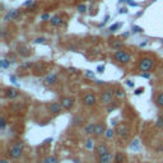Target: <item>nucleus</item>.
I'll return each instance as SVG.
<instances>
[{
	"label": "nucleus",
	"mask_w": 163,
	"mask_h": 163,
	"mask_svg": "<svg viewBox=\"0 0 163 163\" xmlns=\"http://www.w3.org/2000/svg\"><path fill=\"white\" fill-rule=\"evenodd\" d=\"M23 149H24V144L22 143V141H18L17 144H14L10 149H9V157L12 159H18L20 155H22L23 153Z\"/></svg>",
	"instance_id": "nucleus-1"
},
{
	"label": "nucleus",
	"mask_w": 163,
	"mask_h": 163,
	"mask_svg": "<svg viewBox=\"0 0 163 163\" xmlns=\"http://www.w3.org/2000/svg\"><path fill=\"white\" fill-rule=\"evenodd\" d=\"M153 65H154V60H153V59H151V58H144V59H141V60L139 61L138 68H139L140 72L145 73V72H149V70L153 68Z\"/></svg>",
	"instance_id": "nucleus-2"
},
{
	"label": "nucleus",
	"mask_w": 163,
	"mask_h": 163,
	"mask_svg": "<svg viewBox=\"0 0 163 163\" xmlns=\"http://www.w3.org/2000/svg\"><path fill=\"white\" fill-rule=\"evenodd\" d=\"M113 58H115L116 61L121 62V64H127L131 60L130 54H127L126 51H122V50H117L115 54H113Z\"/></svg>",
	"instance_id": "nucleus-3"
},
{
	"label": "nucleus",
	"mask_w": 163,
	"mask_h": 163,
	"mask_svg": "<svg viewBox=\"0 0 163 163\" xmlns=\"http://www.w3.org/2000/svg\"><path fill=\"white\" fill-rule=\"evenodd\" d=\"M113 96H115L113 90H105L101 94V102L105 105H111L113 101Z\"/></svg>",
	"instance_id": "nucleus-4"
},
{
	"label": "nucleus",
	"mask_w": 163,
	"mask_h": 163,
	"mask_svg": "<svg viewBox=\"0 0 163 163\" xmlns=\"http://www.w3.org/2000/svg\"><path fill=\"white\" fill-rule=\"evenodd\" d=\"M82 102H83V105H86V106H93L97 102V97L93 93H87L86 96L83 97Z\"/></svg>",
	"instance_id": "nucleus-5"
},
{
	"label": "nucleus",
	"mask_w": 163,
	"mask_h": 163,
	"mask_svg": "<svg viewBox=\"0 0 163 163\" xmlns=\"http://www.w3.org/2000/svg\"><path fill=\"white\" fill-rule=\"evenodd\" d=\"M60 103H61L64 110H70L73 107V105H74V98H72V97H64V98H61Z\"/></svg>",
	"instance_id": "nucleus-6"
},
{
	"label": "nucleus",
	"mask_w": 163,
	"mask_h": 163,
	"mask_svg": "<svg viewBox=\"0 0 163 163\" xmlns=\"http://www.w3.org/2000/svg\"><path fill=\"white\" fill-rule=\"evenodd\" d=\"M98 163H115V155L111 152L107 154H103L101 157H98Z\"/></svg>",
	"instance_id": "nucleus-7"
},
{
	"label": "nucleus",
	"mask_w": 163,
	"mask_h": 163,
	"mask_svg": "<svg viewBox=\"0 0 163 163\" xmlns=\"http://www.w3.org/2000/svg\"><path fill=\"white\" fill-rule=\"evenodd\" d=\"M96 153L98 154V157H101V155H103V154L110 153V148H108L107 144L101 143V144H98V145L96 147Z\"/></svg>",
	"instance_id": "nucleus-8"
},
{
	"label": "nucleus",
	"mask_w": 163,
	"mask_h": 163,
	"mask_svg": "<svg viewBox=\"0 0 163 163\" xmlns=\"http://www.w3.org/2000/svg\"><path fill=\"white\" fill-rule=\"evenodd\" d=\"M48 111H50L51 113H54V115H59V113H61V111H62V106L59 102H52L50 106H48Z\"/></svg>",
	"instance_id": "nucleus-9"
},
{
	"label": "nucleus",
	"mask_w": 163,
	"mask_h": 163,
	"mask_svg": "<svg viewBox=\"0 0 163 163\" xmlns=\"http://www.w3.org/2000/svg\"><path fill=\"white\" fill-rule=\"evenodd\" d=\"M105 133H106V126H105V124H96L93 135H94V136H101V135H105Z\"/></svg>",
	"instance_id": "nucleus-10"
},
{
	"label": "nucleus",
	"mask_w": 163,
	"mask_h": 163,
	"mask_svg": "<svg viewBox=\"0 0 163 163\" xmlns=\"http://www.w3.org/2000/svg\"><path fill=\"white\" fill-rule=\"evenodd\" d=\"M19 16V12L17 9H12L6 13V16L4 17V20H13V19H17Z\"/></svg>",
	"instance_id": "nucleus-11"
},
{
	"label": "nucleus",
	"mask_w": 163,
	"mask_h": 163,
	"mask_svg": "<svg viewBox=\"0 0 163 163\" xmlns=\"http://www.w3.org/2000/svg\"><path fill=\"white\" fill-rule=\"evenodd\" d=\"M45 82L48 86H52V84H56L58 83V76H56L55 73H51V74H47L46 78H45Z\"/></svg>",
	"instance_id": "nucleus-12"
},
{
	"label": "nucleus",
	"mask_w": 163,
	"mask_h": 163,
	"mask_svg": "<svg viewBox=\"0 0 163 163\" xmlns=\"http://www.w3.org/2000/svg\"><path fill=\"white\" fill-rule=\"evenodd\" d=\"M19 96V92L14 88H9L6 89V97L9 98V100H14V98H17Z\"/></svg>",
	"instance_id": "nucleus-13"
},
{
	"label": "nucleus",
	"mask_w": 163,
	"mask_h": 163,
	"mask_svg": "<svg viewBox=\"0 0 163 163\" xmlns=\"http://www.w3.org/2000/svg\"><path fill=\"white\" fill-rule=\"evenodd\" d=\"M125 161H126V157L121 152H117L115 154V163H125Z\"/></svg>",
	"instance_id": "nucleus-14"
},
{
	"label": "nucleus",
	"mask_w": 163,
	"mask_h": 163,
	"mask_svg": "<svg viewBox=\"0 0 163 163\" xmlns=\"http://www.w3.org/2000/svg\"><path fill=\"white\" fill-rule=\"evenodd\" d=\"M50 22H51V26L58 27V26H60V24H61L62 20H61V17H60V16H54V17H51Z\"/></svg>",
	"instance_id": "nucleus-15"
},
{
	"label": "nucleus",
	"mask_w": 163,
	"mask_h": 163,
	"mask_svg": "<svg viewBox=\"0 0 163 163\" xmlns=\"http://www.w3.org/2000/svg\"><path fill=\"white\" fill-rule=\"evenodd\" d=\"M127 133H129V129H127L126 126H119V129H117V135L120 136H126L127 135Z\"/></svg>",
	"instance_id": "nucleus-16"
},
{
	"label": "nucleus",
	"mask_w": 163,
	"mask_h": 163,
	"mask_svg": "<svg viewBox=\"0 0 163 163\" xmlns=\"http://www.w3.org/2000/svg\"><path fill=\"white\" fill-rule=\"evenodd\" d=\"M42 162H44V163H59L58 158H56L55 155H48V157H46Z\"/></svg>",
	"instance_id": "nucleus-17"
},
{
	"label": "nucleus",
	"mask_w": 163,
	"mask_h": 163,
	"mask_svg": "<svg viewBox=\"0 0 163 163\" xmlns=\"http://www.w3.org/2000/svg\"><path fill=\"white\" fill-rule=\"evenodd\" d=\"M94 127H96V124H88L84 127V131H86V134H93Z\"/></svg>",
	"instance_id": "nucleus-18"
},
{
	"label": "nucleus",
	"mask_w": 163,
	"mask_h": 163,
	"mask_svg": "<svg viewBox=\"0 0 163 163\" xmlns=\"http://www.w3.org/2000/svg\"><path fill=\"white\" fill-rule=\"evenodd\" d=\"M115 130H113V129H107V130H106V133H105V136L106 138H107V139H112L113 136H115Z\"/></svg>",
	"instance_id": "nucleus-19"
},
{
	"label": "nucleus",
	"mask_w": 163,
	"mask_h": 163,
	"mask_svg": "<svg viewBox=\"0 0 163 163\" xmlns=\"http://www.w3.org/2000/svg\"><path fill=\"white\" fill-rule=\"evenodd\" d=\"M155 103H157L159 107H163V92L157 96V98H155Z\"/></svg>",
	"instance_id": "nucleus-20"
},
{
	"label": "nucleus",
	"mask_w": 163,
	"mask_h": 163,
	"mask_svg": "<svg viewBox=\"0 0 163 163\" xmlns=\"http://www.w3.org/2000/svg\"><path fill=\"white\" fill-rule=\"evenodd\" d=\"M94 141L93 140H92V139H88L87 140V143H86V148H87V149L88 151H92V149H93V148H94Z\"/></svg>",
	"instance_id": "nucleus-21"
},
{
	"label": "nucleus",
	"mask_w": 163,
	"mask_h": 163,
	"mask_svg": "<svg viewBox=\"0 0 163 163\" xmlns=\"http://www.w3.org/2000/svg\"><path fill=\"white\" fill-rule=\"evenodd\" d=\"M0 65H2V69H6V68H8V66L10 65V61L3 59L2 61H0Z\"/></svg>",
	"instance_id": "nucleus-22"
},
{
	"label": "nucleus",
	"mask_w": 163,
	"mask_h": 163,
	"mask_svg": "<svg viewBox=\"0 0 163 163\" xmlns=\"http://www.w3.org/2000/svg\"><path fill=\"white\" fill-rule=\"evenodd\" d=\"M115 96H116L117 98H124V97H125V93H124L122 89H117V90L115 92Z\"/></svg>",
	"instance_id": "nucleus-23"
},
{
	"label": "nucleus",
	"mask_w": 163,
	"mask_h": 163,
	"mask_svg": "<svg viewBox=\"0 0 163 163\" xmlns=\"http://www.w3.org/2000/svg\"><path fill=\"white\" fill-rule=\"evenodd\" d=\"M5 126H6V120H5V117L3 116L2 119H0V129L4 130V129H5Z\"/></svg>",
	"instance_id": "nucleus-24"
},
{
	"label": "nucleus",
	"mask_w": 163,
	"mask_h": 163,
	"mask_svg": "<svg viewBox=\"0 0 163 163\" xmlns=\"http://www.w3.org/2000/svg\"><path fill=\"white\" fill-rule=\"evenodd\" d=\"M86 10H87V5H86V4H80V5H78V12L84 13Z\"/></svg>",
	"instance_id": "nucleus-25"
},
{
	"label": "nucleus",
	"mask_w": 163,
	"mask_h": 163,
	"mask_svg": "<svg viewBox=\"0 0 163 163\" xmlns=\"http://www.w3.org/2000/svg\"><path fill=\"white\" fill-rule=\"evenodd\" d=\"M23 5L24 6H32V8H33V6H34V0H27Z\"/></svg>",
	"instance_id": "nucleus-26"
},
{
	"label": "nucleus",
	"mask_w": 163,
	"mask_h": 163,
	"mask_svg": "<svg viewBox=\"0 0 163 163\" xmlns=\"http://www.w3.org/2000/svg\"><path fill=\"white\" fill-rule=\"evenodd\" d=\"M41 19H42V20H50L51 17H50V14L45 13V14H42V16H41Z\"/></svg>",
	"instance_id": "nucleus-27"
},
{
	"label": "nucleus",
	"mask_w": 163,
	"mask_h": 163,
	"mask_svg": "<svg viewBox=\"0 0 163 163\" xmlns=\"http://www.w3.org/2000/svg\"><path fill=\"white\" fill-rule=\"evenodd\" d=\"M157 126H158V127H163V116L158 117V120H157Z\"/></svg>",
	"instance_id": "nucleus-28"
},
{
	"label": "nucleus",
	"mask_w": 163,
	"mask_h": 163,
	"mask_svg": "<svg viewBox=\"0 0 163 163\" xmlns=\"http://www.w3.org/2000/svg\"><path fill=\"white\" fill-rule=\"evenodd\" d=\"M119 28H120V23H116V24H113V26H111V27H110V31H111V32H113V31L119 30Z\"/></svg>",
	"instance_id": "nucleus-29"
},
{
	"label": "nucleus",
	"mask_w": 163,
	"mask_h": 163,
	"mask_svg": "<svg viewBox=\"0 0 163 163\" xmlns=\"http://www.w3.org/2000/svg\"><path fill=\"white\" fill-rule=\"evenodd\" d=\"M133 31H134V32H136V33H139V32H141L143 30H141L140 27H133Z\"/></svg>",
	"instance_id": "nucleus-30"
},
{
	"label": "nucleus",
	"mask_w": 163,
	"mask_h": 163,
	"mask_svg": "<svg viewBox=\"0 0 163 163\" xmlns=\"http://www.w3.org/2000/svg\"><path fill=\"white\" fill-rule=\"evenodd\" d=\"M141 93H143V88H138L136 90H135V94L138 96V94H141Z\"/></svg>",
	"instance_id": "nucleus-31"
},
{
	"label": "nucleus",
	"mask_w": 163,
	"mask_h": 163,
	"mask_svg": "<svg viewBox=\"0 0 163 163\" xmlns=\"http://www.w3.org/2000/svg\"><path fill=\"white\" fill-rule=\"evenodd\" d=\"M141 76H143V78H149V76H151V74L145 72V73H141Z\"/></svg>",
	"instance_id": "nucleus-32"
},
{
	"label": "nucleus",
	"mask_w": 163,
	"mask_h": 163,
	"mask_svg": "<svg viewBox=\"0 0 163 163\" xmlns=\"http://www.w3.org/2000/svg\"><path fill=\"white\" fill-rule=\"evenodd\" d=\"M97 70H98V73H102L103 70H105V68H103V66H98V68H97Z\"/></svg>",
	"instance_id": "nucleus-33"
},
{
	"label": "nucleus",
	"mask_w": 163,
	"mask_h": 163,
	"mask_svg": "<svg viewBox=\"0 0 163 163\" xmlns=\"http://www.w3.org/2000/svg\"><path fill=\"white\" fill-rule=\"evenodd\" d=\"M126 82H127L126 84H127V86H129V87H134V83H133L131 80H126Z\"/></svg>",
	"instance_id": "nucleus-34"
},
{
	"label": "nucleus",
	"mask_w": 163,
	"mask_h": 163,
	"mask_svg": "<svg viewBox=\"0 0 163 163\" xmlns=\"http://www.w3.org/2000/svg\"><path fill=\"white\" fill-rule=\"evenodd\" d=\"M127 3H129V5H133V6H136V4L133 2V0H127Z\"/></svg>",
	"instance_id": "nucleus-35"
},
{
	"label": "nucleus",
	"mask_w": 163,
	"mask_h": 163,
	"mask_svg": "<svg viewBox=\"0 0 163 163\" xmlns=\"http://www.w3.org/2000/svg\"><path fill=\"white\" fill-rule=\"evenodd\" d=\"M87 76H89V78H94V74H93V73H90V72H87Z\"/></svg>",
	"instance_id": "nucleus-36"
},
{
	"label": "nucleus",
	"mask_w": 163,
	"mask_h": 163,
	"mask_svg": "<svg viewBox=\"0 0 163 163\" xmlns=\"http://www.w3.org/2000/svg\"><path fill=\"white\" fill-rule=\"evenodd\" d=\"M113 47H119V46H121V42H115V44L112 45Z\"/></svg>",
	"instance_id": "nucleus-37"
},
{
	"label": "nucleus",
	"mask_w": 163,
	"mask_h": 163,
	"mask_svg": "<svg viewBox=\"0 0 163 163\" xmlns=\"http://www.w3.org/2000/svg\"><path fill=\"white\" fill-rule=\"evenodd\" d=\"M44 41H45V38H37V40H36L37 44H40V42H44Z\"/></svg>",
	"instance_id": "nucleus-38"
},
{
	"label": "nucleus",
	"mask_w": 163,
	"mask_h": 163,
	"mask_svg": "<svg viewBox=\"0 0 163 163\" xmlns=\"http://www.w3.org/2000/svg\"><path fill=\"white\" fill-rule=\"evenodd\" d=\"M0 163H9V161L8 159H2V161H0Z\"/></svg>",
	"instance_id": "nucleus-39"
},
{
	"label": "nucleus",
	"mask_w": 163,
	"mask_h": 163,
	"mask_svg": "<svg viewBox=\"0 0 163 163\" xmlns=\"http://www.w3.org/2000/svg\"><path fill=\"white\" fill-rule=\"evenodd\" d=\"M34 163H44V162H34Z\"/></svg>",
	"instance_id": "nucleus-40"
},
{
	"label": "nucleus",
	"mask_w": 163,
	"mask_h": 163,
	"mask_svg": "<svg viewBox=\"0 0 163 163\" xmlns=\"http://www.w3.org/2000/svg\"><path fill=\"white\" fill-rule=\"evenodd\" d=\"M162 163H163V162H162Z\"/></svg>",
	"instance_id": "nucleus-41"
}]
</instances>
